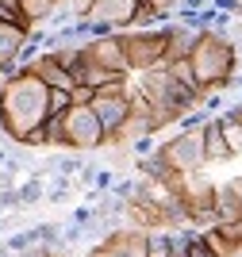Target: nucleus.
I'll list each match as a JSON object with an SVG mask.
<instances>
[{
    "label": "nucleus",
    "instance_id": "f8f14e48",
    "mask_svg": "<svg viewBox=\"0 0 242 257\" xmlns=\"http://www.w3.org/2000/svg\"><path fill=\"white\" fill-rule=\"evenodd\" d=\"M31 73L39 77L42 85H50V88H73V77H69V69H65V65L58 62V54H50V50H42L39 58H35Z\"/></svg>",
    "mask_w": 242,
    "mask_h": 257
},
{
    "label": "nucleus",
    "instance_id": "5701e85b",
    "mask_svg": "<svg viewBox=\"0 0 242 257\" xmlns=\"http://www.w3.org/2000/svg\"><path fill=\"white\" fill-rule=\"evenodd\" d=\"M169 73H173V81L185 88H196V92H204L200 85H196V73H192V62H169Z\"/></svg>",
    "mask_w": 242,
    "mask_h": 257
},
{
    "label": "nucleus",
    "instance_id": "4be33fe9",
    "mask_svg": "<svg viewBox=\"0 0 242 257\" xmlns=\"http://www.w3.org/2000/svg\"><path fill=\"white\" fill-rule=\"evenodd\" d=\"M73 188H77V181H73V177H65V173H54V188L46 192V200H50V204H65Z\"/></svg>",
    "mask_w": 242,
    "mask_h": 257
},
{
    "label": "nucleus",
    "instance_id": "39448f33",
    "mask_svg": "<svg viewBox=\"0 0 242 257\" xmlns=\"http://www.w3.org/2000/svg\"><path fill=\"white\" fill-rule=\"evenodd\" d=\"M208 131V127H204ZM204 131H177L173 139L158 146V154L173 165L177 173H200L208 165V150H204Z\"/></svg>",
    "mask_w": 242,
    "mask_h": 257
},
{
    "label": "nucleus",
    "instance_id": "aec40b11",
    "mask_svg": "<svg viewBox=\"0 0 242 257\" xmlns=\"http://www.w3.org/2000/svg\"><path fill=\"white\" fill-rule=\"evenodd\" d=\"M42 135H46V150H65V115H50Z\"/></svg>",
    "mask_w": 242,
    "mask_h": 257
},
{
    "label": "nucleus",
    "instance_id": "4468645a",
    "mask_svg": "<svg viewBox=\"0 0 242 257\" xmlns=\"http://www.w3.org/2000/svg\"><path fill=\"white\" fill-rule=\"evenodd\" d=\"M215 207H219V219H231V215H242V173L227 177L215 192Z\"/></svg>",
    "mask_w": 242,
    "mask_h": 257
},
{
    "label": "nucleus",
    "instance_id": "20e7f679",
    "mask_svg": "<svg viewBox=\"0 0 242 257\" xmlns=\"http://www.w3.org/2000/svg\"><path fill=\"white\" fill-rule=\"evenodd\" d=\"M123 39V50H127V62H131V73H146L154 65H166V46H169V35L166 27H154V31H119Z\"/></svg>",
    "mask_w": 242,
    "mask_h": 257
},
{
    "label": "nucleus",
    "instance_id": "a878e982",
    "mask_svg": "<svg viewBox=\"0 0 242 257\" xmlns=\"http://www.w3.org/2000/svg\"><path fill=\"white\" fill-rule=\"evenodd\" d=\"M112 184H116V173H112V169H100V173H96V181H93V192H96V200L112 192Z\"/></svg>",
    "mask_w": 242,
    "mask_h": 257
},
{
    "label": "nucleus",
    "instance_id": "f704fd0d",
    "mask_svg": "<svg viewBox=\"0 0 242 257\" xmlns=\"http://www.w3.org/2000/svg\"><path fill=\"white\" fill-rule=\"evenodd\" d=\"M146 4H154L158 12H166L169 20H173V12H177V4H181V0H146Z\"/></svg>",
    "mask_w": 242,
    "mask_h": 257
},
{
    "label": "nucleus",
    "instance_id": "9d476101",
    "mask_svg": "<svg viewBox=\"0 0 242 257\" xmlns=\"http://www.w3.org/2000/svg\"><path fill=\"white\" fill-rule=\"evenodd\" d=\"M162 27H166V35H169V46H166V65H169V62H189L204 31H196V27H181V23H162Z\"/></svg>",
    "mask_w": 242,
    "mask_h": 257
},
{
    "label": "nucleus",
    "instance_id": "0eeeda50",
    "mask_svg": "<svg viewBox=\"0 0 242 257\" xmlns=\"http://www.w3.org/2000/svg\"><path fill=\"white\" fill-rule=\"evenodd\" d=\"M85 58L93 65H104L119 77H131V62H127V50H123V39L119 35H104V39H89L85 43Z\"/></svg>",
    "mask_w": 242,
    "mask_h": 257
},
{
    "label": "nucleus",
    "instance_id": "2f4dec72",
    "mask_svg": "<svg viewBox=\"0 0 242 257\" xmlns=\"http://www.w3.org/2000/svg\"><path fill=\"white\" fill-rule=\"evenodd\" d=\"M93 96H96V88H89V85H73V104H93Z\"/></svg>",
    "mask_w": 242,
    "mask_h": 257
},
{
    "label": "nucleus",
    "instance_id": "f257e3e1",
    "mask_svg": "<svg viewBox=\"0 0 242 257\" xmlns=\"http://www.w3.org/2000/svg\"><path fill=\"white\" fill-rule=\"evenodd\" d=\"M46 119H50V85H42L31 69L4 77V85H0V131L12 142L27 146V139L46 127Z\"/></svg>",
    "mask_w": 242,
    "mask_h": 257
},
{
    "label": "nucleus",
    "instance_id": "ea45409f",
    "mask_svg": "<svg viewBox=\"0 0 242 257\" xmlns=\"http://www.w3.org/2000/svg\"><path fill=\"white\" fill-rule=\"evenodd\" d=\"M0 257H16V253L8 249V242H0Z\"/></svg>",
    "mask_w": 242,
    "mask_h": 257
},
{
    "label": "nucleus",
    "instance_id": "cd10ccee",
    "mask_svg": "<svg viewBox=\"0 0 242 257\" xmlns=\"http://www.w3.org/2000/svg\"><path fill=\"white\" fill-rule=\"evenodd\" d=\"M81 257H131V253H119V249H112V246H104V242H96V246H89Z\"/></svg>",
    "mask_w": 242,
    "mask_h": 257
},
{
    "label": "nucleus",
    "instance_id": "6ab92c4d",
    "mask_svg": "<svg viewBox=\"0 0 242 257\" xmlns=\"http://www.w3.org/2000/svg\"><path fill=\"white\" fill-rule=\"evenodd\" d=\"M42 200H46V181L31 173V177L20 184V207H35V204H42Z\"/></svg>",
    "mask_w": 242,
    "mask_h": 257
},
{
    "label": "nucleus",
    "instance_id": "b1692460",
    "mask_svg": "<svg viewBox=\"0 0 242 257\" xmlns=\"http://www.w3.org/2000/svg\"><path fill=\"white\" fill-rule=\"evenodd\" d=\"M73 107V88H50V115H65Z\"/></svg>",
    "mask_w": 242,
    "mask_h": 257
},
{
    "label": "nucleus",
    "instance_id": "423d86ee",
    "mask_svg": "<svg viewBox=\"0 0 242 257\" xmlns=\"http://www.w3.org/2000/svg\"><path fill=\"white\" fill-rule=\"evenodd\" d=\"M93 111L100 115V123H104V131H108V139H112V135L127 123V119L135 115V111H131V85H127V81H116V85L100 88V92L93 96Z\"/></svg>",
    "mask_w": 242,
    "mask_h": 257
},
{
    "label": "nucleus",
    "instance_id": "dca6fc26",
    "mask_svg": "<svg viewBox=\"0 0 242 257\" xmlns=\"http://www.w3.org/2000/svg\"><path fill=\"white\" fill-rule=\"evenodd\" d=\"M204 150H208V165H219V161H231V146H227V139H223V127L211 119L208 131H204Z\"/></svg>",
    "mask_w": 242,
    "mask_h": 257
},
{
    "label": "nucleus",
    "instance_id": "f03ea898",
    "mask_svg": "<svg viewBox=\"0 0 242 257\" xmlns=\"http://www.w3.org/2000/svg\"><path fill=\"white\" fill-rule=\"evenodd\" d=\"M189 62H192V73H196V85L204 92H223L234 81V69H238V46L219 31H204Z\"/></svg>",
    "mask_w": 242,
    "mask_h": 257
},
{
    "label": "nucleus",
    "instance_id": "6e6552de",
    "mask_svg": "<svg viewBox=\"0 0 242 257\" xmlns=\"http://www.w3.org/2000/svg\"><path fill=\"white\" fill-rule=\"evenodd\" d=\"M215 192H219V184H211L208 177H200V173H185L181 200H185V207H189V219H192V211H208V207H215Z\"/></svg>",
    "mask_w": 242,
    "mask_h": 257
},
{
    "label": "nucleus",
    "instance_id": "7c9ffc66",
    "mask_svg": "<svg viewBox=\"0 0 242 257\" xmlns=\"http://www.w3.org/2000/svg\"><path fill=\"white\" fill-rule=\"evenodd\" d=\"M211 8L231 12V16H238V20H242V0H211Z\"/></svg>",
    "mask_w": 242,
    "mask_h": 257
},
{
    "label": "nucleus",
    "instance_id": "f3484780",
    "mask_svg": "<svg viewBox=\"0 0 242 257\" xmlns=\"http://www.w3.org/2000/svg\"><path fill=\"white\" fill-rule=\"evenodd\" d=\"M215 123L223 127V139H227L231 154H234V158H242V119L231 115V111H219V115H215Z\"/></svg>",
    "mask_w": 242,
    "mask_h": 257
},
{
    "label": "nucleus",
    "instance_id": "412c9836",
    "mask_svg": "<svg viewBox=\"0 0 242 257\" xmlns=\"http://www.w3.org/2000/svg\"><path fill=\"white\" fill-rule=\"evenodd\" d=\"M211 119H215V115H211L208 107L200 104V107H192V111H185V115L177 119V131H204Z\"/></svg>",
    "mask_w": 242,
    "mask_h": 257
},
{
    "label": "nucleus",
    "instance_id": "9b49d317",
    "mask_svg": "<svg viewBox=\"0 0 242 257\" xmlns=\"http://www.w3.org/2000/svg\"><path fill=\"white\" fill-rule=\"evenodd\" d=\"M138 8H142V0H96L93 16L108 20L112 27H116V31H131V27H135Z\"/></svg>",
    "mask_w": 242,
    "mask_h": 257
},
{
    "label": "nucleus",
    "instance_id": "79ce46f5",
    "mask_svg": "<svg viewBox=\"0 0 242 257\" xmlns=\"http://www.w3.org/2000/svg\"><path fill=\"white\" fill-rule=\"evenodd\" d=\"M50 257H58V253H50Z\"/></svg>",
    "mask_w": 242,
    "mask_h": 257
},
{
    "label": "nucleus",
    "instance_id": "393cba45",
    "mask_svg": "<svg viewBox=\"0 0 242 257\" xmlns=\"http://www.w3.org/2000/svg\"><path fill=\"white\" fill-rule=\"evenodd\" d=\"M69 223L81 226V230H89V226L96 223V207H93V204H77V207H73V215H69Z\"/></svg>",
    "mask_w": 242,
    "mask_h": 257
},
{
    "label": "nucleus",
    "instance_id": "1a4fd4ad",
    "mask_svg": "<svg viewBox=\"0 0 242 257\" xmlns=\"http://www.w3.org/2000/svg\"><path fill=\"white\" fill-rule=\"evenodd\" d=\"M31 39V27L27 23H0V77H12V62L16 54L23 50V43Z\"/></svg>",
    "mask_w": 242,
    "mask_h": 257
},
{
    "label": "nucleus",
    "instance_id": "473e14b6",
    "mask_svg": "<svg viewBox=\"0 0 242 257\" xmlns=\"http://www.w3.org/2000/svg\"><path fill=\"white\" fill-rule=\"evenodd\" d=\"M69 8H73L77 16H81V20H85V16H93V8H96V0H69Z\"/></svg>",
    "mask_w": 242,
    "mask_h": 257
},
{
    "label": "nucleus",
    "instance_id": "4c0bfd02",
    "mask_svg": "<svg viewBox=\"0 0 242 257\" xmlns=\"http://www.w3.org/2000/svg\"><path fill=\"white\" fill-rule=\"evenodd\" d=\"M12 188H16V173L0 169V192H12Z\"/></svg>",
    "mask_w": 242,
    "mask_h": 257
},
{
    "label": "nucleus",
    "instance_id": "c9c22d12",
    "mask_svg": "<svg viewBox=\"0 0 242 257\" xmlns=\"http://www.w3.org/2000/svg\"><path fill=\"white\" fill-rule=\"evenodd\" d=\"M204 107H208L211 115H219V107H223V96H219V92H208V96H204Z\"/></svg>",
    "mask_w": 242,
    "mask_h": 257
},
{
    "label": "nucleus",
    "instance_id": "c756f323",
    "mask_svg": "<svg viewBox=\"0 0 242 257\" xmlns=\"http://www.w3.org/2000/svg\"><path fill=\"white\" fill-rule=\"evenodd\" d=\"M96 173H100V169H96L93 161H85V165H81V173H77V184H89V188H93V181H96Z\"/></svg>",
    "mask_w": 242,
    "mask_h": 257
},
{
    "label": "nucleus",
    "instance_id": "58836bf2",
    "mask_svg": "<svg viewBox=\"0 0 242 257\" xmlns=\"http://www.w3.org/2000/svg\"><path fill=\"white\" fill-rule=\"evenodd\" d=\"M211 0H181L177 8H185V12H200V8H208Z\"/></svg>",
    "mask_w": 242,
    "mask_h": 257
},
{
    "label": "nucleus",
    "instance_id": "72a5a7b5",
    "mask_svg": "<svg viewBox=\"0 0 242 257\" xmlns=\"http://www.w3.org/2000/svg\"><path fill=\"white\" fill-rule=\"evenodd\" d=\"M0 8H4V16L12 23H20V0H0Z\"/></svg>",
    "mask_w": 242,
    "mask_h": 257
},
{
    "label": "nucleus",
    "instance_id": "e433bc0d",
    "mask_svg": "<svg viewBox=\"0 0 242 257\" xmlns=\"http://www.w3.org/2000/svg\"><path fill=\"white\" fill-rule=\"evenodd\" d=\"M227 39H231V43L238 46V54H242V20H234V23H231V31H227Z\"/></svg>",
    "mask_w": 242,
    "mask_h": 257
},
{
    "label": "nucleus",
    "instance_id": "a19ab883",
    "mask_svg": "<svg viewBox=\"0 0 242 257\" xmlns=\"http://www.w3.org/2000/svg\"><path fill=\"white\" fill-rule=\"evenodd\" d=\"M4 161H8V150H4V146H0V165H4Z\"/></svg>",
    "mask_w": 242,
    "mask_h": 257
},
{
    "label": "nucleus",
    "instance_id": "7ed1b4c3",
    "mask_svg": "<svg viewBox=\"0 0 242 257\" xmlns=\"http://www.w3.org/2000/svg\"><path fill=\"white\" fill-rule=\"evenodd\" d=\"M65 150H77V154L108 150V131L100 123V115L93 111V104H73L65 111Z\"/></svg>",
    "mask_w": 242,
    "mask_h": 257
},
{
    "label": "nucleus",
    "instance_id": "2eb2a0df",
    "mask_svg": "<svg viewBox=\"0 0 242 257\" xmlns=\"http://www.w3.org/2000/svg\"><path fill=\"white\" fill-rule=\"evenodd\" d=\"M58 4H62V0H20V23H27V27H46V20L58 12Z\"/></svg>",
    "mask_w": 242,
    "mask_h": 257
},
{
    "label": "nucleus",
    "instance_id": "a211bd4d",
    "mask_svg": "<svg viewBox=\"0 0 242 257\" xmlns=\"http://www.w3.org/2000/svg\"><path fill=\"white\" fill-rule=\"evenodd\" d=\"M173 242H177V230H150L146 257H173Z\"/></svg>",
    "mask_w": 242,
    "mask_h": 257
},
{
    "label": "nucleus",
    "instance_id": "c85d7f7f",
    "mask_svg": "<svg viewBox=\"0 0 242 257\" xmlns=\"http://www.w3.org/2000/svg\"><path fill=\"white\" fill-rule=\"evenodd\" d=\"M154 150H158V146H154V135H142V139L131 146V154H135V158H146V154H154Z\"/></svg>",
    "mask_w": 242,
    "mask_h": 257
},
{
    "label": "nucleus",
    "instance_id": "ddd939ff",
    "mask_svg": "<svg viewBox=\"0 0 242 257\" xmlns=\"http://www.w3.org/2000/svg\"><path fill=\"white\" fill-rule=\"evenodd\" d=\"M127 223L138 226V230H169L166 226V211H162L154 200H146V196L127 204Z\"/></svg>",
    "mask_w": 242,
    "mask_h": 257
},
{
    "label": "nucleus",
    "instance_id": "bb28decb",
    "mask_svg": "<svg viewBox=\"0 0 242 257\" xmlns=\"http://www.w3.org/2000/svg\"><path fill=\"white\" fill-rule=\"evenodd\" d=\"M81 165H85V154H77V150H73V158H58V173H65V177H77Z\"/></svg>",
    "mask_w": 242,
    "mask_h": 257
}]
</instances>
